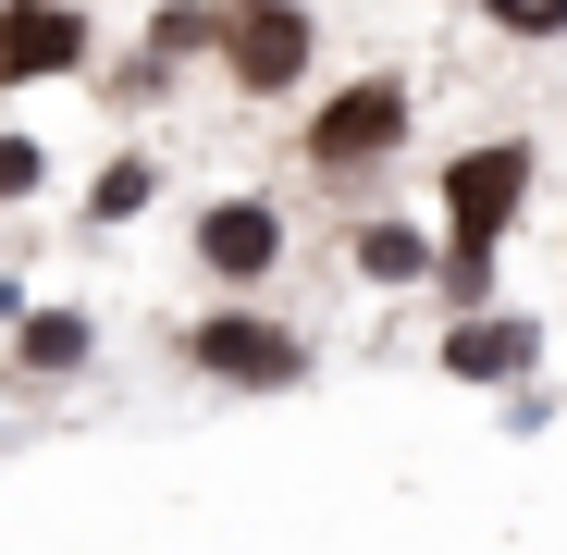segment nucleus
<instances>
[{"instance_id":"obj_1","label":"nucleus","mask_w":567,"mask_h":555,"mask_svg":"<svg viewBox=\"0 0 567 555\" xmlns=\"http://www.w3.org/2000/svg\"><path fill=\"white\" fill-rule=\"evenodd\" d=\"M420 136V86L395 62H370V74H321L309 86V112H297V173L346 185V198H370Z\"/></svg>"},{"instance_id":"obj_2","label":"nucleus","mask_w":567,"mask_h":555,"mask_svg":"<svg viewBox=\"0 0 567 555\" xmlns=\"http://www.w3.org/2000/svg\"><path fill=\"white\" fill-rule=\"evenodd\" d=\"M173 358L198 370L210 395H309L321 383V333L284 321L271 297H210L198 321L173 333Z\"/></svg>"},{"instance_id":"obj_13","label":"nucleus","mask_w":567,"mask_h":555,"mask_svg":"<svg viewBox=\"0 0 567 555\" xmlns=\"http://www.w3.org/2000/svg\"><path fill=\"white\" fill-rule=\"evenodd\" d=\"M482 25L518 38V50H555V38H567V0H482Z\"/></svg>"},{"instance_id":"obj_6","label":"nucleus","mask_w":567,"mask_h":555,"mask_svg":"<svg viewBox=\"0 0 567 555\" xmlns=\"http://www.w3.org/2000/svg\"><path fill=\"white\" fill-rule=\"evenodd\" d=\"M543 358H555V333H543V309H518V297L432 321V370H444V383H468V395H518Z\"/></svg>"},{"instance_id":"obj_9","label":"nucleus","mask_w":567,"mask_h":555,"mask_svg":"<svg viewBox=\"0 0 567 555\" xmlns=\"http://www.w3.org/2000/svg\"><path fill=\"white\" fill-rule=\"evenodd\" d=\"M346 285L358 297H420L432 285V223L420 210H358L346 223Z\"/></svg>"},{"instance_id":"obj_5","label":"nucleus","mask_w":567,"mask_h":555,"mask_svg":"<svg viewBox=\"0 0 567 555\" xmlns=\"http://www.w3.org/2000/svg\"><path fill=\"white\" fill-rule=\"evenodd\" d=\"M284 247H297V223H284V198H259V185H223V198L185 210V271H198L210 297H271Z\"/></svg>"},{"instance_id":"obj_14","label":"nucleus","mask_w":567,"mask_h":555,"mask_svg":"<svg viewBox=\"0 0 567 555\" xmlns=\"http://www.w3.org/2000/svg\"><path fill=\"white\" fill-rule=\"evenodd\" d=\"M555 247H567V235H555Z\"/></svg>"},{"instance_id":"obj_11","label":"nucleus","mask_w":567,"mask_h":555,"mask_svg":"<svg viewBox=\"0 0 567 555\" xmlns=\"http://www.w3.org/2000/svg\"><path fill=\"white\" fill-rule=\"evenodd\" d=\"M420 297H432L444 321H456V309H494V297H506V247H444V235H432V285H420Z\"/></svg>"},{"instance_id":"obj_12","label":"nucleus","mask_w":567,"mask_h":555,"mask_svg":"<svg viewBox=\"0 0 567 555\" xmlns=\"http://www.w3.org/2000/svg\"><path fill=\"white\" fill-rule=\"evenodd\" d=\"M50 173H62V161H50V136L0 124V210H38V198H50Z\"/></svg>"},{"instance_id":"obj_4","label":"nucleus","mask_w":567,"mask_h":555,"mask_svg":"<svg viewBox=\"0 0 567 555\" xmlns=\"http://www.w3.org/2000/svg\"><path fill=\"white\" fill-rule=\"evenodd\" d=\"M543 198V148L530 136H468L432 161V235L444 247H506Z\"/></svg>"},{"instance_id":"obj_3","label":"nucleus","mask_w":567,"mask_h":555,"mask_svg":"<svg viewBox=\"0 0 567 555\" xmlns=\"http://www.w3.org/2000/svg\"><path fill=\"white\" fill-rule=\"evenodd\" d=\"M210 74L247 112H284L321 86V13L309 0H210Z\"/></svg>"},{"instance_id":"obj_8","label":"nucleus","mask_w":567,"mask_h":555,"mask_svg":"<svg viewBox=\"0 0 567 555\" xmlns=\"http://www.w3.org/2000/svg\"><path fill=\"white\" fill-rule=\"evenodd\" d=\"M0 358H13L25 395H62V383H86V370H100V321H86L74 297H25L13 321H0Z\"/></svg>"},{"instance_id":"obj_10","label":"nucleus","mask_w":567,"mask_h":555,"mask_svg":"<svg viewBox=\"0 0 567 555\" xmlns=\"http://www.w3.org/2000/svg\"><path fill=\"white\" fill-rule=\"evenodd\" d=\"M161 185H173V173H161V148H148V136H124L100 173H86L74 223H86V235H124V223H148V210H161Z\"/></svg>"},{"instance_id":"obj_7","label":"nucleus","mask_w":567,"mask_h":555,"mask_svg":"<svg viewBox=\"0 0 567 555\" xmlns=\"http://www.w3.org/2000/svg\"><path fill=\"white\" fill-rule=\"evenodd\" d=\"M86 74H100V13L86 0H0V100L86 86Z\"/></svg>"}]
</instances>
